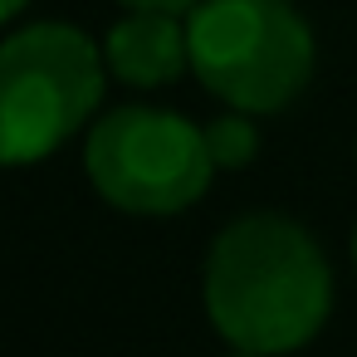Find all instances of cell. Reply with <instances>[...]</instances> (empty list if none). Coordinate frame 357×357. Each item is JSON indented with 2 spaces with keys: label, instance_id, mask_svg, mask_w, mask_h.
Masks as SVG:
<instances>
[{
  "label": "cell",
  "instance_id": "3957f363",
  "mask_svg": "<svg viewBox=\"0 0 357 357\" xmlns=\"http://www.w3.org/2000/svg\"><path fill=\"white\" fill-rule=\"evenodd\" d=\"M191 74L235 113H284L313 79L318 40L294 0H201L186 15Z\"/></svg>",
  "mask_w": 357,
  "mask_h": 357
},
{
  "label": "cell",
  "instance_id": "8992f818",
  "mask_svg": "<svg viewBox=\"0 0 357 357\" xmlns=\"http://www.w3.org/2000/svg\"><path fill=\"white\" fill-rule=\"evenodd\" d=\"M201 132H206V152H211L215 172H240V167H250V162L259 157V123H255L250 113L225 108V113L211 118Z\"/></svg>",
  "mask_w": 357,
  "mask_h": 357
},
{
  "label": "cell",
  "instance_id": "ba28073f",
  "mask_svg": "<svg viewBox=\"0 0 357 357\" xmlns=\"http://www.w3.org/2000/svg\"><path fill=\"white\" fill-rule=\"evenodd\" d=\"M25 6H30V0H0V25H10V20H15Z\"/></svg>",
  "mask_w": 357,
  "mask_h": 357
},
{
  "label": "cell",
  "instance_id": "7a4b0ae2",
  "mask_svg": "<svg viewBox=\"0 0 357 357\" xmlns=\"http://www.w3.org/2000/svg\"><path fill=\"white\" fill-rule=\"evenodd\" d=\"M108 64L98 40L35 20L0 40V167H35L103 113Z\"/></svg>",
  "mask_w": 357,
  "mask_h": 357
},
{
  "label": "cell",
  "instance_id": "9c48e42d",
  "mask_svg": "<svg viewBox=\"0 0 357 357\" xmlns=\"http://www.w3.org/2000/svg\"><path fill=\"white\" fill-rule=\"evenodd\" d=\"M352 269H357V225H352Z\"/></svg>",
  "mask_w": 357,
  "mask_h": 357
},
{
  "label": "cell",
  "instance_id": "277c9868",
  "mask_svg": "<svg viewBox=\"0 0 357 357\" xmlns=\"http://www.w3.org/2000/svg\"><path fill=\"white\" fill-rule=\"evenodd\" d=\"M84 172L89 186L128 215H181L215 181L206 132L191 118L147 103L93 118L84 137Z\"/></svg>",
  "mask_w": 357,
  "mask_h": 357
},
{
  "label": "cell",
  "instance_id": "30bf717a",
  "mask_svg": "<svg viewBox=\"0 0 357 357\" xmlns=\"http://www.w3.org/2000/svg\"><path fill=\"white\" fill-rule=\"evenodd\" d=\"M230 357H255V352H230Z\"/></svg>",
  "mask_w": 357,
  "mask_h": 357
},
{
  "label": "cell",
  "instance_id": "52a82bcc",
  "mask_svg": "<svg viewBox=\"0 0 357 357\" xmlns=\"http://www.w3.org/2000/svg\"><path fill=\"white\" fill-rule=\"evenodd\" d=\"M118 6L123 10H142V15H181L186 20L201 0H118Z\"/></svg>",
  "mask_w": 357,
  "mask_h": 357
},
{
  "label": "cell",
  "instance_id": "6da1fadb",
  "mask_svg": "<svg viewBox=\"0 0 357 357\" xmlns=\"http://www.w3.org/2000/svg\"><path fill=\"white\" fill-rule=\"evenodd\" d=\"M201 303L235 352L289 357L308 347L333 313V264L294 215L250 211L211 240Z\"/></svg>",
  "mask_w": 357,
  "mask_h": 357
},
{
  "label": "cell",
  "instance_id": "5b68a950",
  "mask_svg": "<svg viewBox=\"0 0 357 357\" xmlns=\"http://www.w3.org/2000/svg\"><path fill=\"white\" fill-rule=\"evenodd\" d=\"M108 79L128 89H167L191 69V45H186V20L181 15H142L123 10V20L108 25L98 40Z\"/></svg>",
  "mask_w": 357,
  "mask_h": 357
}]
</instances>
